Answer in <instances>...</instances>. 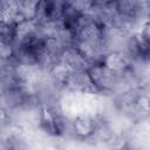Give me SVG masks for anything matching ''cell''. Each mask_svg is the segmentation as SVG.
Here are the masks:
<instances>
[{"mask_svg": "<svg viewBox=\"0 0 150 150\" xmlns=\"http://www.w3.org/2000/svg\"><path fill=\"white\" fill-rule=\"evenodd\" d=\"M39 125L48 135L60 137L68 130V122L59 108L50 103L39 104Z\"/></svg>", "mask_w": 150, "mask_h": 150, "instance_id": "cell-2", "label": "cell"}, {"mask_svg": "<svg viewBox=\"0 0 150 150\" xmlns=\"http://www.w3.org/2000/svg\"><path fill=\"white\" fill-rule=\"evenodd\" d=\"M69 91L79 94H98L87 70L68 71L60 83Z\"/></svg>", "mask_w": 150, "mask_h": 150, "instance_id": "cell-5", "label": "cell"}, {"mask_svg": "<svg viewBox=\"0 0 150 150\" xmlns=\"http://www.w3.org/2000/svg\"><path fill=\"white\" fill-rule=\"evenodd\" d=\"M36 8H38V1H33V0L7 1V23L18 25L35 20Z\"/></svg>", "mask_w": 150, "mask_h": 150, "instance_id": "cell-4", "label": "cell"}, {"mask_svg": "<svg viewBox=\"0 0 150 150\" xmlns=\"http://www.w3.org/2000/svg\"><path fill=\"white\" fill-rule=\"evenodd\" d=\"M60 63L68 70H87L90 63L83 57V55L70 43L67 46L61 55Z\"/></svg>", "mask_w": 150, "mask_h": 150, "instance_id": "cell-7", "label": "cell"}, {"mask_svg": "<svg viewBox=\"0 0 150 150\" xmlns=\"http://www.w3.org/2000/svg\"><path fill=\"white\" fill-rule=\"evenodd\" d=\"M96 90L98 94L101 93H112L115 90H117L122 82L127 81V79L131 75H120L117 73H115L114 70H111L109 67H107L102 61L101 62H95L91 63L88 69H87Z\"/></svg>", "mask_w": 150, "mask_h": 150, "instance_id": "cell-1", "label": "cell"}, {"mask_svg": "<svg viewBox=\"0 0 150 150\" xmlns=\"http://www.w3.org/2000/svg\"><path fill=\"white\" fill-rule=\"evenodd\" d=\"M73 135L81 141H91L102 136V131L107 128L104 122L98 117L90 115H79L69 123Z\"/></svg>", "mask_w": 150, "mask_h": 150, "instance_id": "cell-3", "label": "cell"}, {"mask_svg": "<svg viewBox=\"0 0 150 150\" xmlns=\"http://www.w3.org/2000/svg\"><path fill=\"white\" fill-rule=\"evenodd\" d=\"M15 29L14 25L0 23V61L9 62L14 55Z\"/></svg>", "mask_w": 150, "mask_h": 150, "instance_id": "cell-6", "label": "cell"}]
</instances>
